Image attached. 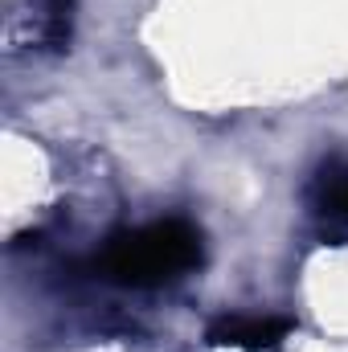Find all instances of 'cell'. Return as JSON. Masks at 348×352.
I'll list each match as a JSON object with an SVG mask.
<instances>
[{"label":"cell","instance_id":"1","mask_svg":"<svg viewBox=\"0 0 348 352\" xmlns=\"http://www.w3.org/2000/svg\"><path fill=\"white\" fill-rule=\"evenodd\" d=\"M205 258V238L188 217H160L148 226L115 230L94 254L90 274L131 291H156L193 274Z\"/></svg>","mask_w":348,"mask_h":352},{"label":"cell","instance_id":"2","mask_svg":"<svg viewBox=\"0 0 348 352\" xmlns=\"http://www.w3.org/2000/svg\"><path fill=\"white\" fill-rule=\"evenodd\" d=\"M316 234L332 246H348V156H324L303 188Z\"/></svg>","mask_w":348,"mask_h":352},{"label":"cell","instance_id":"3","mask_svg":"<svg viewBox=\"0 0 348 352\" xmlns=\"http://www.w3.org/2000/svg\"><path fill=\"white\" fill-rule=\"evenodd\" d=\"M295 332V320L287 316H259V311H226L205 328V340L217 349H246V352H270Z\"/></svg>","mask_w":348,"mask_h":352}]
</instances>
